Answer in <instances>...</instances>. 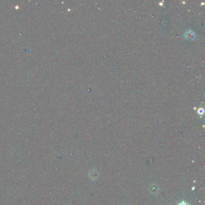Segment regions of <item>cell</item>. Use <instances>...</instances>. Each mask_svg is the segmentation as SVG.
I'll use <instances>...</instances> for the list:
<instances>
[{
	"label": "cell",
	"mask_w": 205,
	"mask_h": 205,
	"mask_svg": "<svg viewBox=\"0 0 205 205\" xmlns=\"http://www.w3.org/2000/svg\"><path fill=\"white\" fill-rule=\"evenodd\" d=\"M179 205H187L186 203H182V204H180Z\"/></svg>",
	"instance_id": "obj_1"
}]
</instances>
